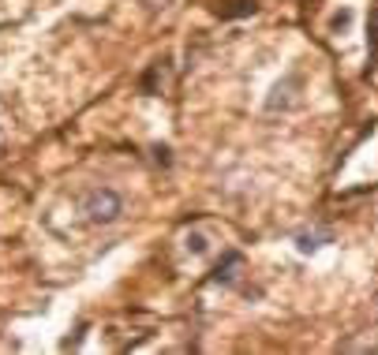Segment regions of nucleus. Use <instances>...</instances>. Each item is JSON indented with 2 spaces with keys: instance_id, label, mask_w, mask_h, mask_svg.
<instances>
[{
  "instance_id": "20e7f679",
  "label": "nucleus",
  "mask_w": 378,
  "mask_h": 355,
  "mask_svg": "<svg viewBox=\"0 0 378 355\" xmlns=\"http://www.w3.org/2000/svg\"><path fill=\"white\" fill-rule=\"evenodd\" d=\"M326 240H330V232H299L296 235V247H299V255H315Z\"/></svg>"
},
{
  "instance_id": "7ed1b4c3",
  "label": "nucleus",
  "mask_w": 378,
  "mask_h": 355,
  "mask_svg": "<svg viewBox=\"0 0 378 355\" xmlns=\"http://www.w3.org/2000/svg\"><path fill=\"white\" fill-rule=\"evenodd\" d=\"M378 68V4L371 8V19H367V75H374Z\"/></svg>"
},
{
  "instance_id": "0eeeda50",
  "label": "nucleus",
  "mask_w": 378,
  "mask_h": 355,
  "mask_svg": "<svg viewBox=\"0 0 378 355\" xmlns=\"http://www.w3.org/2000/svg\"><path fill=\"white\" fill-rule=\"evenodd\" d=\"M0 139H4V131H0Z\"/></svg>"
},
{
  "instance_id": "423d86ee",
  "label": "nucleus",
  "mask_w": 378,
  "mask_h": 355,
  "mask_svg": "<svg viewBox=\"0 0 378 355\" xmlns=\"http://www.w3.org/2000/svg\"><path fill=\"white\" fill-rule=\"evenodd\" d=\"M184 247H188L191 255H206V251H210V240H206V232L195 228V232H188V235H184Z\"/></svg>"
},
{
  "instance_id": "39448f33",
  "label": "nucleus",
  "mask_w": 378,
  "mask_h": 355,
  "mask_svg": "<svg viewBox=\"0 0 378 355\" xmlns=\"http://www.w3.org/2000/svg\"><path fill=\"white\" fill-rule=\"evenodd\" d=\"M240 269H244V258H240V255H229V258H225V262H221V266H217V281L232 284V281L240 277Z\"/></svg>"
},
{
  "instance_id": "f03ea898",
  "label": "nucleus",
  "mask_w": 378,
  "mask_h": 355,
  "mask_svg": "<svg viewBox=\"0 0 378 355\" xmlns=\"http://www.w3.org/2000/svg\"><path fill=\"white\" fill-rule=\"evenodd\" d=\"M292 90H299V78H296V75L273 86V98L266 101V109H270V112H277V109H292V105H299V98L292 94Z\"/></svg>"
},
{
  "instance_id": "f257e3e1",
  "label": "nucleus",
  "mask_w": 378,
  "mask_h": 355,
  "mask_svg": "<svg viewBox=\"0 0 378 355\" xmlns=\"http://www.w3.org/2000/svg\"><path fill=\"white\" fill-rule=\"evenodd\" d=\"M120 214H124V199L113 187H94L83 199V217L90 225H113V221H120Z\"/></svg>"
}]
</instances>
